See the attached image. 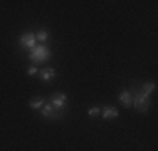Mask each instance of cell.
Here are the masks:
<instances>
[{
    "label": "cell",
    "mask_w": 158,
    "mask_h": 151,
    "mask_svg": "<svg viewBox=\"0 0 158 151\" xmlns=\"http://www.w3.org/2000/svg\"><path fill=\"white\" fill-rule=\"evenodd\" d=\"M99 112H101V109H99V108H96V106H94V108H89V109H88V114L91 116V118H94V116H98Z\"/></svg>",
    "instance_id": "7c38bea8"
},
{
    "label": "cell",
    "mask_w": 158,
    "mask_h": 151,
    "mask_svg": "<svg viewBox=\"0 0 158 151\" xmlns=\"http://www.w3.org/2000/svg\"><path fill=\"white\" fill-rule=\"evenodd\" d=\"M101 114H103L104 119H113V118H118L119 116V111L114 106H106V108L101 109Z\"/></svg>",
    "instance_id": "52a82bcc"
},
{
    "label": "cell",
    "mask_w": 158,
    "mask_h": 151,
    "mask_svg": "<svg viewBox=\"0 0 158 151\" xmlns=\"http://www.w3.org/2000/svg\"><path fill=\"white\" fill-rule=\"evenodd\" d=\"M19 44H20V49H29V51H32V49L37 45L35 34H32V32H25V34H22L20 39H19Z\"/></svg>",
    "instance_id": "3957f363"
},
{
    "label": "cell",
    "mask_w": 158,
    "mask_h": 151,
    "mask_svg": "<svg viewBox=\"0 0 158 151\" xmlns=\"http://www.w3.org/2000/svg\"><path fill=\"white\" fill-rule=\"evenodd\" d=\"M40 114H42L44 118H47V119L61 118V114H57V112H56V109L52 108V104H51V103H49V104H44L42 108H40Z\"/></svg>",
    "instance_id": "5b68a950"
},
{
    "label": "cell",
    "mask_w": 158,
    "mask_h": 151,
    "mask_svg": "<svg viewBox=\"0 0 158 151\" xmlns=\"http://www.w3.org/2000/svg\"><path fill=\"white\" fill-rule=\"evenodd\" d=\"M47 39H49V34H47V30H44V29H40L39 32L35 34V40H39L40 44H44Z\"/></svg>",
    "instance_id": "30bf717a"
},
{
    "label": "cell",
    "mask_w": 158,
    "mask_h": 151,
    "mask_svg": "<svg viewBox=\"0 0 158 151\" xmlns=\"http://www.w3.org/2000/svg\"><path fill=\"white\" fill-rule=\"evenodd\" d=\"M131 92V96H133V106L138 109L140 112H146L148 111V108H150V97L148 96H145V94L141 92L140 89H131L130 91Z\"/></svg>",
    "instance_id": "7a4b0ae2"
},
{
    "label": "cell",
    "mask_w": 158,
    "mask_h": 151,
    "mask_svg": "<svg viewBox=\"0 0 158 151\" xmlns=\"http://www.w3.org/2000/svg\"><path fill=\"white\" fill-rule=\"evenodd\" d=\"M39 76L42 81H51V79H54L56 76H57V72H56V69H52V67H47V69H42V71H39Z\"/></svg>",
    "instance_id": "ba28073f"
},
{
    "label": "cell",
    "mask_w": 158,
    "mask_h": 151,
    "mask_svg": "<svg viewBox=\"0 0 158 151\" xmlns=\"http://www.w3.org/2000/svg\"><path fill=\"white\" fill-rule=\"evenodd\" d=\"M44 104H46V103H44V99H42V97H37V99H32L31 103H29V106H31L32 109H40Z\"/></svg>",
    "instance_id": "8fae6325"
},
{
    "label": "cell",
    "mask_w": 158,
    "mask_h": 151,
    "mask_svg": "<svg viewBox=\"0 0 158 151\" xmlns=\"http://www.w3.org/2000/svg\"><path fill=\"white\" fill-rule=\"evenodd\" d=\"M66 103H67V96L64 92H54L52 94L51 104H52V108H54L56 111H64Z\"/></svg>",
    "instance_id": "277c9868"
},
{
    "label": "cell",
    "mask_w": 158,
    "mask_h": 151,
    "mask_svg": "<svg viewBox=\"0 0 158 151\" xmlns=\"http://www.w3.org/2000/svg\"><path fill=\"white\" fill-rule=\"evenodd\" d=\"M27 74H29V76H37V74H39V69H37V66L27 67Z\"/></svg>",
    "instance_id": "4fadbf2b"
},
{
    "label": "cell",
    "mask_w": 158,
    "mask_h": 151,
    "mask_svg": "<svg viewBox=\"0 0 158 151\" xmlns=\"http://www.w3.org/2000/svg\"><path fill=\"white\" fill-rule=\"evenodd\" d=\"M118 99L125 108H131V106H133V96H131L130 91H121L119 96H118Z\"/></svg>",
    "instance_id": "8992f818"
},
{
    "label": "cell",
    "mask_w": 158,
    "mask_h": 151,
    "mask_svg": "<svg viewBox=\"0 0 158 151\" xmlns=\"http://www.w3.org/2000/svg\"><path fill=\"white\" fill-rule=\"evenodd\" d=\"M155 88H156V84H155L153 81H150V82H145V84L141 86V89H140V91H141L143 94H145V96H148V97H150V94H152L153 91H155Z\"/></svg>",
    "instance_id": "9c48e42d"
},
{
    "label": "cell",
    "mask_w": 158,
    "mask_h": 151,
    "mask_svg": "<svg viewBox=\"0 0 158 151\" xmlns=\"http://www.w3.org/2000/svg\"><path fill=\"white\" fill-rule=\"evenodd\" d=\"M51 57V51L47 49V45L40 44V45H35L31 52H29V59L32 60V64H42Z\"/></svg>",
    "instance_id": "6da1fadb"
}]
</instances>
